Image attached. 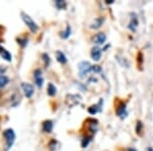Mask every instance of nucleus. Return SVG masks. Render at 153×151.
<instances>
[{"instance_id": "bb28decb", "label": "nucleus", "mask_w": 153, "mask_h": 151, "mask_svg": "<svg viewBox=\"0 0 153 151\" xmlns=\"http://www.w3.org/2000/svg\"><path fill=\"white\" fill-rule=\"evenodd\" d=\"M129 151H136V150H134V149H129Z\"/></svg>"}, {"instance_id": "a878e982", "label": "nucleus", "mask_w": 153, "mask_h": 151, "mask_svg": "<svg viewBox=\"0 0 153 151\" xmlns=\"http://www.w3.org/2000/svg\"><path fill=\"white\" fill-rule=\"evenodd\" d=\"M106 3H107V4H111V3H113V1H112V0H110V1H109V0H107Z\"/></svg>"}, {"instance_id": "9d476101", "label": "nucleus", "mask_w": 153, "mask_h": 151, "mask_svg": "<svg viewBox=\"0 0 153 151\" xmlns=\"http://www.w3.org/2000/svg\"><path fill=\"white\" fill-rule=\"evenodd\" d=\"M104 23V18H97L94 19V21L91 24V26H90V28L91 29H99V28L102 26V24Z\"/></svg>"}, {"instance_id": "ddd939ff", "label": "nucleus", "mask_w": 153, "mask_h": 151, "mask_svg": "<svg viewBox=\"0 0 153 151\" xmlns=\"http://www.w3.org/2000/svg\"><path fill=\"white\" fill-rule=\"evenodd\" d=\"M0 55L5 60H7V61H11V54H10L5 48H3V47L1 46H0Z\"/></svg>"}, {"instance_id": "0eeeda50", "label": "nucleus", "mask_w": 153, "mask_h": 151, "mask_svg": "<svg viewBox=\"0 0 153 151\" xmlns=\"http://www.w3.org/2000/svg\"><path fill=\"white\" fill-rule=\"evenodd\" d=\"M34 79H35L36 85H37L39 88L42 87L43 83H44V79H43L42 71H41L40 68H37V70L34 72Z\"/></svg>"}, {"instance_id": "412c9836", "label": "nucleus", "mask_w": 153, "mask_h": 151, "mask_svg": "<svg viewBox=\"0 0 153 151\" xmlns=\"http://www.w3.org/2000/svg\"><path fill=\"white\" fill-rule=\"evenodd\" d=\"M143 131V124H142L140 120L137 122V126H136V132L138 135H141V132Z\"/></svg>"}, {"instance_id": "5701e85b", "label": "nucleus", "mask_w": 153, "mask_h": 151, "mask_svg": "<svg viewBox=\"0 0 153 151\" xmlns=\"http://www.w3.org/2000/svg\"><path fill=\"white\" fill-rule=\"evenodd\" d=\"M42 57H43V60H44V62H45V66H49V62H50V58H49L48 54L44 53V54L42 55Z\"/></svg>"}, {"instance_id": "dca6fc26", "label": "nucleus", "mask_w": 153, "mask_h": 151, "mask_svg": "<svg viewBox=\"0 0 153 151\" xmlns=\"http://www.w3.org/2000/svg\"><path fill=\"white\" fill-rule=\"evenodd\" d=\"M8 82H9L8 77H6L5 75H0V88H3L4 86H6Z\"/></svg>"}, {"instance_id": "f8f14e48", "label": "nucleus", "mask_w": 153, "mask_h": 151, "mask_svg": "<svg viewBox=\"0 0 153 151\" xmlns=\"http://www.w3.org/2000/svg\"><path fill=\"white\" fill-rule=\"evenodd\" d=\"M53 129V123L51 120H45L43 123V131L46 133H51Z\"/></svg>"}, {"instance_id": "6ab92c4d", "label": "nucleus", "mask_w": 153, "mask_h": 151, "mask_svg": "<svg viewBox=\"0 0 153 151\" xmlns=\"http://www.w3.org/2000/svg\"><path fill=\"white\" fill-rule=\"evenodd\" d=\"M55 6H56L58 9H64L66 7V2L62 1V0H56L55 1Z\"/></svg>"}, {"instance_id": "b1692460", "label": "nucleus", "mask_w": 153, "mask_h": 151, "mask_svg": "<svg viewBox=\"0 0 153 151\" xmlns=\"http://www.w3.org/2000/svg\"><path fill=\"white\" fill-rule=\"evenodd\" d=\"M92 72L94 73H99L101 72V68L99 66H93V68H92Z\"/></svg>"}, {"instance_id": "423d86ee", "label": "nucleus", "mask_w": 153, "mask_h": 151, "mask_svg": "<svg viewBox=\"0 0 153 151\" xmlns=\"http://www.w3.org/2000/svg\"><path fill=\"white\" fill-rule=\"evenodd\" d=\"M21 89H23V93H25V96L27 98H32L34 95V92H35V89H34L33 85L29 83H21Z\"/></svg>"}, {"instance_id": "7ed1b4c3", "label": "nucleus", "mask_w": 153, "mask_h": 151, "mask_svg": "<svg viewBox=\"0 0 153 151\" xmlns=\"http://www.w3.org/2000/svg\"><path fill=\"white\" fill-rule=\"evenodd\" d=\"M3 136L6 140V150H9L16 140V133L12 129H6L3 132Z\"/></svg>"}, {"instance_id": "f03ea898", "label": "nucleus", "mask_w": 153, "mask_h": 151, "mask_svg": "<svg viewBox=\"0 0 153 151\" xmlns=\"http://www.w3.org/2000/svg\"><path fill=\"white\" fill-rule=\"evenodd\" d=\"M21 19H23V21H25L26 25L28 26V28L30 29V31H31L32 33H37V31L39 30V27L37 24L33 21V19H32L29 14H27L23 11L21 12Z\"/></svg>"}, {"instance_id": "2eb2a0df", "label": "nucleus", "mask_w": 153, "mask_h": 151, "mask_svg": "<svg viewBox=\"0 0 153 151\" xmlns=\"http://www.w3.org/2000/svg\"><path fill=\"white\" fill-rule=\"evenodd\" d=\"M47 93H48L49 96H54L56 94V87L53 84L49 83L48 87H47Z\"/></svg>"}, {"instance_id": "393cba45", "label": "nucleus", "mask_w": 153, "mask_h": 151, "mask_svg": "<svg viewBox=\"0 0 153 151\" xmlns=\"http://www.w3.org/2000/svg\"><path fill=\"white\" fill-rule=\"evenodd\" d=\"M145 151H153V148L152 147H147L145 149Z\"/></svg>"}, {"instance_id": "4be33fe9", "label": "nucleus", "mask_w": 153, "mask_h": 151, "mask_svg": "<svg viewBox=\"0 0 153 151\" xmlns=\"http://www.w3.org/2000/svg\"><path fill=\"white\" fill-rule=\"evenodd\" d=\"M18 42H19V44L21 45V46H23V47H25L26 45L28 44V42H29V41H28V39L27 38H21V39H18Z\"/></svg>"}, {"instance_id": "4468645a", "label": "nucleus", "mask_w": 153, "mask_h": 151, "mask_svg": "<svg viewBox=\"0 0 153 151\" xmlns=\"http://www.w3.org/2000/svg\"><path fill=\"white\" fill-rule=\"evenodd\" d=\"M56 59L58 62H60L61 64H64L68 62V58L64 55L63 52H61V51H57L56 52Z\"/></svg>"}, {"instance_id": "aec40b11", "label": "nucleus", "mask_w": 153, "mask_h": 151, "mask_svg": "<svg viewBox=\"0 0 153 151\" xmlns=\"http://www.w3.org/2000/svg\"><path fill=\"white\" fill-rule=\"evenodd\" d=\"M91 141H92V136H91V137H85L83 139V141H82V147L86 148L88 145H89V143Z\"/></svg>"}, {"instance_id": "1a4fd4ad", "label": "nucleus", "mask_w": 153, "mask_h": 151, "mask_svg": "<svg viewBox=\"0 0 153 151\" xmlns=\"http://www.w3.org/2000/svg\"><path fill=\"white\" fill-rule=\"evenodd\" d=\"M91 57L95 61H99L101 58V49L99 47H94L91 50Z\"/></svg>"}, {"instance_id": "9b49d317", "label": "nucleus", "mask_w": 153, "mask_h": 151, "mask_svg": "<svg viewBox=\"0 0 153 151\" xmlns=\"http://www.w3.org/2000/svg\"><path fill=\"white\" fill-rule=\"evenodd\" d=\"M138 24H139V23H138V19H137V16H133V18L131 19V21H130V24H129L128 28L132 32H135L136 30H137Z\"/></svg>"}, {"instance_id": "f3484780", "label": "nucleus", "mask_w": 153, "mask_h": 151, "mask_svg": "<svg viewBox=\"0 0 153 151\" xmlns=\"http://www.w3.org/2000/svg\"><path fill=\"white\" fill-rule=\"evenodd\" d=\"M70 31H72V29H70V26H68V27H66V29L64 30L63 32H61V33H60V37H61L62 39H68V37H70Z\"/></svg>"}, {"instance_id": "6e6552de", "label": "nucleus", "mask_w": 153, "mask_h": 151, "mask_svg": "<svg viewBox=\"0 0 153 151\" xmlns=\"http://www.w3.org/2000/svg\"><path fill=\"white\" fill-rule=\"evenodd\" d=\"M106 41V35L104 33H98L93 37V42L97 45H102Z\"/></svg>"}, {"instance_id": "a211bd4d", "label": "nucleus", "mask_w": 153, "mask_h": 151, "mask_svg": "<svg viewBox=\"0 0 153 151\" xmlns=\"http://www.w3.org/2000/svg\"><path fill=\"white\" fill-rule=\"evenodd\" d=\"M100 104V103H99ZM99 104H95V105H92L88 108V113L90 114H95L100 110V107H99Z\"/></svg>"}, {"instance_id": "20e7f679", "label": "nucleus", "mask_w": 153, "mask_h": 151, "mask_svg": "<svg viewBox=\"0 0 153 151\" xmlns=\"http://www.w3.org/2000/svg\"><path fill=\"white\" fill-rule=\"evenodd\" d=\"M82 101V97L78 94H68L65 97V102L68 104V106L74 107L76 105L80 104V102Z\"/></svg>"}, {"instance_id": "f257e3e1", "label": "nucleus", "mask_w": 153, "mask_h": 151, "mask_svg": "<svg viewBox=\"0 0 153 151\" xmlns=\"http://www.w3.org/2000/svg\"><path fill=\"white\" fill-rule=\"evenodd\" d=\"M79 68V75L81 79H86L88 77V75L92 72L93 66H91L89 61H81L78 66Z\"/></svg>"}, {"instance_id": "39448f33", "label": "nucleus", "mask_w": 153, "mask_h": 151, "mask_svg": "<svg viewBox=\"0 0 153 151\" xmlns=\"http://www.w3.org/2000/svg\"><path fill=\"white\" fill-rule=\"evenodd\" d=\"M116 114L120 118H126L128 116V111H127V105L122 101H118V104L116 105Z\"/></svg>"}]
</instances>
